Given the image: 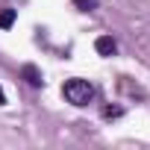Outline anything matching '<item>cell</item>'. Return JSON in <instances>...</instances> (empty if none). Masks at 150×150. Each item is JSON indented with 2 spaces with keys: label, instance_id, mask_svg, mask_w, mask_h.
Segmentation results:
<instances>
[{
  "label": "cell",
  "instance_id": "7a4b0ae2",
  "mask_svg": "<svg viewBox=\"0 0 150 150\" xmlns=\"http://www.w3.org/2000/svg\"><path fill=\"white\" fill-rule=\"evenodd\" d=\"M21 77H24L33 88H41V86H44V77H41V71H38L35 65H24V68H21Z\"/></svg>",
  "mask_w": 150,
  "mask_h": 150
},
{
  "label": "cell",
  "instance_id": "6da1fadb",
  "mask_svg": "<svg viewBox=\"0 0 150 150\" xmlns=\"http://www.w3.org/2000/svg\"><path fill=\"white\" fill-rule=\"evenodd\" d=\"M62 97H65L71 106H88V103L94 100V86H91L88 80H83V77H71V80H65V86H62Z\"/></svg>",
  "mask_w": 150,
  "mask_h": 150
},
{
  "label": "cell",
  "instance_id": "5b68a950",
  "mask_svg": "<svg viewBox=\"0 0 150 150\" xmlns=\"http://www.w3.org/2000/svg\"><path fill=\"white\" fill-rule=\"evenodd\" d=\"M74 6H77L80 12H94L97 9V0H74Z\"/></svg>",
  "mask_w": 150,
  "mask_h": 150
},
{
  "label": "cell",
  "instance_id": "52a82bcc",
  "mask_svg": "<svg viewBox=\"0 0 150 150\" xmlns=\"http://www.w3.org/2000/svg\"><path fill=\"white\" fill-rule=\"evenodd\" d=\"M0 106H6V94H3V88H0Z\"/></svg>",
  "mask_w": 150,
  "mask_h": 150
},
{
  "label": "cell",
  "instance_id": "8992f818",
  "mask_svg": "<svg viewBox=\"0 0 150 150\" xmlns=\"http://www.w3.org/2000/svg\"><path fill=\"white\" fill-rule=\"evenodd\" d=\"M121 115H124L121 106H106V109H103V118H121Z\"/></svg>",
  "mask_w": 150,
  "mask_h": 150
},
{
  "label": "cell",
  "instance_id": "277c9868",
  "mask_svg": "<svg viewBox=\"0 0 150 150\" xmlns=\"http://www.w3.org/2000/svg\"><path fill=\"white\" fill-rule=\"evenodd\" d=\"M15 24V9H0V30H9Z\"/></svg>",
  "mask_w": 150,
  "mask_h": 150
},
{
  "label": "cell",
  "instance_id": "3957f363",
  "mask_svg": "<svg viewBox=\"0 0 150 150\" xmlns=\"http://www.w3.org/2000/svg\"><path fill=\"white\" fill-rule=\"evenodd\" d=\"M94 47H97V53H100V56H112V53L118 50V44H115V38H112V35H100V38L94 41Z\"/></svg>",
  "mask_w": 150,
  "mask_h": 150
}]
</instances>
